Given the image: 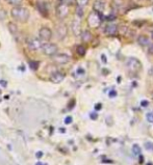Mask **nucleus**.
<instances>
[{"mask_svg":"<svg viewBox=\"0 0 153 165\" xmlns=\"http://www.w3.org/2000/svg\"><path fill=\"white\" fill-rule=\"evenodd\" d=\"M11 16L13 17V19L20 22V23H25L29 18V12L27 8L21 5L15 6L11 11Z\"/></svg>","mask_w":153,"mask_h":165,"instance_id":"nucleus-1","label":"nucleus"},{"mask_svg":"<svg viewBox=\"0 0 153 165\" xmlns=\"http://www.w3.org/2000/svg\"><path fill=\"white\" fill-rule=\"evenodd\" d=\"M102 21H103V17H102V14L96 13V12H92V13L89 14L87 19V25H89L90 28L95 29V28H98L99 26L101 25Z\"/></svg>","mask_w":153,"mask_h":165,"instance_id":"nucleus-2","label":"nucleus"},{"mask_svg":"<svg viewBox=\"0 0 153 165\" xmlns=\"http://www.w3.org/2000/svg\"><path fill=\"white\" fill-rule=\"evenodd\" d=\"M141 61L134 57H129L126 60V68L131 73H137L141 70Z\"/></svg>","mask_w":153,"mask_h":165,"instance_id":"nucleus-3","label":"nucleus"},{"mask_svg":"<svg viewBox=\"0 0 153 165\" xmlns=\"http://www.w3.org/2000/svg\"><path fill=\"white\" fill-rule=\"evenodd\" d=\"M43 53L45 55H47V56H53V55H55L57 53V46L55 45V44H52V43H43V46H42V49Z\"/></svg>","mask_w":153,"mask_h":165,"instance_id":"nucleus-4","label":"nucleus"},{"mask_svg":"<svg viewBox=\"0 0 153 165\" xmlns=\"http://www.w3.org/2000/svg\"><path fill=\"white\" fill-rule=\"evenodd\" d=\"M42 46L43 43L40 38H30L27 40V47L29 50L31 51H38L42 49Z\"/></svg>","mask_w":153,"mask_h":165,"instance_id":"nucleus-5","label":"nucleus"},{"mask_svg":"<svg viewBox=\"0 0 153 165\" xmlns=\"http://www.w3.org/2000/svg\"><path fill=\"white\" fill-rule=\"evenodd\" d=\"M55 33H56L57 40L63 41L66 38V36H67V35H68V27H67V25L64 24V23L57 24L56 27H55Z\"/></svg>","mask_w":153,"mask_h":165,"instance_id":"nucleus-6","label":"nucleus"},{"mask_svg":"<svg viewBox=\"0 0 153 165\" xmlns=\"http://www.w3.org/2000/svg\"><path fill=\"white\" fill-rule=\"evenodd\" d=\"M69 15V5L60 2L56 7V16L59 19H65Z\"/></svg>","mask_w":153,"mask_h":165,"instance_id":"nucleus-7","label":"nucleus"},{"mask_svg":"<svg viewBox=\"0 0 153 165\" xmlns=\"http://www.w3.org/2000/svg\"><path fill=\"white\" fill-rule=\"evenodd\" d=\"M52 57H53V61L57 64H66L71 59V57L68 54H66V53H56Z\"/></svg>","mask_w":153,"mask_h":165,"instance_id":"nucleus-8","label":"nucleus"},{"mask_svg":"<svg viewBox=\"0 0 153 165\" xmlns=\"http://www.w3.org/2000/svg\"><path fill=\"white\" fill-rule=\"evenodd\" d=\"M39 36H40V40L44 41V42H49L52 38V32L48 27H42L39 31Z\"/></svg>","mask_w":153,"mask_h":165,"instance_id":"nucleus-9","label":"nucleus"},{"mask_svg":"<svg viewBox=\"0 0 153 165\" xmlns=\"http://www.w3.org/2000/svg\"><path fill=\"white\" fill-rule=\"evenodd\" d=\"M71 29L75 35H79L81 33V22L78 19H75L71 23Z\"/></svg>","mask_w":153,"mask_h":165,"instance_id":"nucleus-10","label":"nucleus"},{"mask_svg":"<svg viewBox=\"0 0 153 165\" xmlns=\"http://www.w3.org/2000/svg\"><path fill=\"white\" fill-rule=\"evenodd\" d=\"M104 33L106 35H115L117 32H118V26L114 23H110V24H107V25L104 27Z\"/></svg>","mask_w":153,"mask_h":165,"instance_id":"nucleus-11","label":"nucleus"},{"mask_svg":"<svg viewBox=\"0 0 153 165\" xmlns=\"http://www.w3.org/2000/svg\"><path fill=\"white\" fill-rule=\"evenodd\" d=\"M93 8L94 12L99 14H102L104 12V8H105V2L103 0H96L93 4Z\"/></svg>","mask_w":153,"mask_h":165,"instance_id":"nucleus-12","label":"nucleus"},{"mask_svg":"<svg viewBox=\"0 0 153 165\" xmlns=\"http://www.w3.org/2000/svg\"><path fill=\"white\" fill-rule=\"evenodd\" d=\"M64 79H65V74H64V73H62V72L53 73V74L51 75V77H50V80L55 84L60 83V82H62Z\"/></svg>","mask_w":153,"mask_h":165,"instance_id":"nucleus-13","label":"nucleus"},{"mask_svg":"<svg viewBox=\"0 0 153 165\" xmlns=\"http://www.w3.org/2000/svg\"><path fill=\"white\" fill-rule=\"evenodd\" d=\"M118 31H120L121 35H122L123 36H126V38H129L130 35H134V33H135L132 29H130L128 26H126V25L121 26L120 29H118Z\"/></svg>","mask_w":153,"mask_h":165,"instance_id":"nucleus-14","label":"nucleus"},{"mask_svg":"<svg viewBox=\"0 0 153 165\" xmlns=\"http://www.w3.org/2000/svg\"><path fill=\"white\" fill-rule=\"evenodd\" d=\"M137 42L140 46H142V47H148L149 46V44L151 43L149 40V38H148L147 35H138L137 38Z\"/></svg>","mask_w":153,"mask_h":165,"instance_id":"nucleus-15","label":"nucleus"},{"mask_svg":"<svg viewBox=\"0 0 153 165\" xmlns=\"http://www.w3.org/2000/svg\"><path fill=\"white\" fill-rule=\"evenodd\" d=\"M80 38H81V41L83 43H89L93 40V35H92V33L90 32L89 30L81 31V33H80Z\"/></svg>","mask_w":153,"mask_h":165,"instance_id":"nucleus-16","label":"nucleus"},{"mask_svg":"<svg viewBox=\"0 0 153 165\" xmlns=\"http://www.w3.org/2000/svg\"><path fill=\"white\" fill-rule=\"evenodd\" d=\"M111 4H113V8L115 9L116 12H119L120 9H122V7L124 6V2L123 0H113V2H111Z\"/></svg>","mask_w":153,"mask_h":165,"instance_id":"nucleus-17","label":"nucleus"},{"mask_svg":"<svg viewBox=\"0 0 153 165\" xmlns=\"http://www.w3.org/2000/svg\"><path fill=\"white\" fill-rule=\"evenodd\" d=\"M36 6H38L40 13L42 14L44 17L47 16V15H48V9H47V6H46L45 3H42V2H38V3H36Z\"/></svg>","mask_w":153,"mask_h":165,"instance_id":"nucleus-18","label":"nucleus"},{"mask_svg":"<svg viewBox=\"0 0 153 165\" xmlns=\"http://www.w3.org/2000/svg\"><path fill=\"white\" fill-rule=\"evenodd\" d=\"M5 2L7 4H9V5H13L15 7V6H20L22 2H23V0H5Z\"/></svg>","mask_w":153,"mask_h":165,"instance_id":"nucleus-19","label":"nucleus"},{"mask_svg":"<svg viewBox=\"0 0 153 165\" xmlns=\"http://www.w3.org/2000/svg\"><path fill=\"white\" fill-rule=\"evenodd\" d=\"M76 52H77V54H78L79 56H84V54H86V52H87L86 47L82 46V45H79L78 47L76 48Z\"/></svg>","mask_w":153,"mask_h":165,"instance_id":"nucleus-20","label":"nucleus"},{"mask_svg":"<svg viewBox=\"0 0 153 165\" xmlns=\"http://www.w3.org/2000/svg\"><path fill=\"white\" fill-rule=\"evenodd\" d=\"M75 3H76V5L78 7H82L83 8L84 6L87 5L89 0H75Z\"/></svg>","mask_w":153,"mask_h":165,"instance_id":"nucleus-21","label":"nucleus"},{"mask_svg":"<svg viewBox=\"0 0 153 165\" xmlns=\"http://www.w3.org/2000/svg\"><path fill=\"white\" fill-rule=\"evenodd\" d=\"M132 153L135 155V156H138V155H141V147L138 144H133L132 145Z\"/></svg>","mask_w":153,"mask_h":165,"instance_id":"nucleus-22","label":"nucleus"},{"mask_svg":"<svg viewBox=\"0 0 153 165\" xmlns=\"http://www.w3.org/2000/svg\"><path fill=\"white\" fill-rule=\"evenodd\" d=\"M76 15L79 17V18H82L83 17V8L82 7H76Z\"/></svg>","mask_w":153,"mask_h":165,"instance_id":"nucleus-23","label":"nucleus"},{"mask_svg":"<svg viewBox=\"0 0 153 165\" xmlns=\"http://www.w3.org/2000/svg\"><path fill=\"white\" fill-rule=\"evenodd\" d=\"M146 120L149 123H153V112H148L146 114Z\"/></svg>","mask_w":153,"mask_h":165,"instance_id":"nucleus-24","label":"nucleus"},{"mask_svg":"<svg viewBox=\"0 0 153 165\" xmlns=\"http://www.w3.org/2000/svg\"><path fill=\"white\" fill-rule=\"evenodd\" d=\"M145 147L148 150V151H153V142L147 141L145 144Z\"/></svg>","mask_w":153,"mask_h":165,"instance_id":"nucleus-25","label":"nucleus"},{"mask_svg":"<svg viewBox=\"0 0 153 165\" xmlns=\"http://www.w3.org/2000/svg\"><path fill=\"white\" fill-rule=\"evenodd\" d=\"M8 28H9V30H11V32H13V33H15V31L17 30V26L13 23L8 24Z\"/></svg>","mask_w":153,"mask_h":165,"instance_id":"nucleus-26","label":"nucleus"},{"mask_svg":"<svg viewBox=\"0 0 153 165\" xmlns=\"http://www.w3.org/2000/svg\"><path fill=\"white\" fill-rule=\"evenodd\" d=\"M30 68L32 70H36L38 69V65H39V62H36V61H30Z\"/></svg>","mask_w":153,"mask_h":165,"instance_id":"nucleus-27","label":"nucleus"},{"mask_svg":"<svg viewBox=\"0 0 153 165\" xmlns=\"http://www.w3.org/2000/svg\"><path fill=\"white\" fill-rule=\"evenodd\" d=\"M147 51L149 54H153V43L149 44V46L147 47Z\"/></svg>","mask_w":153,"mask_h":165,"instance_id":"nucleus-28","label":"nucleus"},{"mask_svg":"<svg viewBox=\"0 0 153 165\" xmlns=\"http://www.w3.org/2000/svg\"><path fill=\"white\" fill-rule=\"evenodd\" d=\"M72 120H73L72 116H67V117L65 118V124L66 125H69V124L72 123Z\"/></svg>","mask_w":153,"mask_h":165,"instance_id":"nucleus-29","label":"nucleus"},{"mask_svg":"<svg viewBox=\"0 0 153 165\" xmlns=\"http://www.w3.org/2000/svg\"><path fill=\"white\" fill-rule=\"evenodd\" d=\"M141 105H142L143 107H147V106L149 105V102H148V101H142V102H141Z\"/></svg>","mask_w":153,"mask_h":165,"instance_id":"nucleus-30","label":"nucleus"},{"mask_svg":"<svg viewBox=\"0 0 153 165\" xmlns=\"http://www.w3.org/2000/svg\"><path fill=\"white\" fill-rule=\"evenodd\" d=\"M116 96H117L116 91H111L110 93H109V97H110V98H114V97H116Z\"/></svg>","mask_w":153,"mask_h":165,"instance_id":"nucleus-31","label":"nucleus"},{"mask_svg":"<svg viewBox=\"0 0 153 165\" xmlns=\"http://www.w3.org/2000/svg\"><path fill=\"white\" fill-rule=\"evenodd\" d=\"M148 74H149L151 77H153V65H152V67L149 69V72H148Z\"/></svg>","mask_w":153,"mask_h":165,"instance_id":"nucleus-32","label":"nucleus"},{"mask_svg":"<svg viewBox=\"0 0 153 165\" xmlns=\"http://www.w3.org/2000/svg\"><path fill=\"white\" fill-rule=\"evenodd\" d=\"M42 156H43V153L42 152H38V153H36V157H38L39 159H40Z\"/></svg>","mask_w":153,"mask_h":165,"instance_id":"nucleus-33","label":"nucleus"},{"mask_svg":"<svg viewBox=\"0 0 153 165\" xmlns=\"http://www.w3.org/2000/svg\"><path fill=\"white\" fill-rule=\"evenodd\" d=\"M95 109H96V110H100V109H101V104H97V105L95 106Z\"/></svg>","mask_w":153,"mask_h":165,"instance_id":"nucleus-34","label":"nucleus"},{"mask_svg":"<svg viewBox=\"0 0 153 165\" xmlns=\"http://www.w3.org/2000/svg\"><path fill=\"white\" fill-rule=\"evenodd\" d=\"M97 116H98L97 114H95V113H92V114H91V118H92V120H96Z\"/></svg>","mask_w":153,"mask_h":165,"instance_id":"nucleus-35","label":"nucleus"},{"mask_svg":"<svg viewBox=\"0 0 153 165\" xmlns=\"http://www.w3.org/2000/svg\"><path fill=\"white\" fill-rule=\"evenodd\" d=\"M102 60H103V62H106V57L104 55H102Z\"/></svg>","mask_w":153,"mask_h":165,"instance_id":"nucleus-36","label":"nucleus"},{"mask_svg":"<svg viewBox=\"0 0 153 165\" xmlns=\"http://www.w3.org/2000/svg\"><path fill=\"white\" fill-rule=\"evenodd\" d=\"M148 1H149V2H150V3H151V4H153V0H148Z\"/></svg>","mask_w":153,"mask_h":165,"instance_id":"nucleus-37","label":"nucleus"},{"mask_svg":"<svg viewBox=\"0 0 153 165\" xmlns=\"http://www.w3.org/2000/svg\"><path fill=\"white\" fill-rule=\"evenodd\" d=\"M36 165H43L42 163H38V164H36Z\"/></svg>","mask_w":153,"mask_h":165,"instance_id":"nucleus-38","label":"nucleus"},{"mask_svg":"<svg viewBox=\"0 0 153 165\" xmlns=\"http://www.w3.org/2000/svg\"><path fill=\"white\" fill-rule=\"evenodd\" d=\"M152 98H153V94H152Z\"/></svg>","mask_w":153,"mask_h":165,"instance_id":"nucleus-39","label":"nucleus"}]
</instances>
